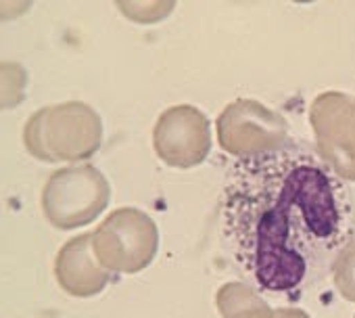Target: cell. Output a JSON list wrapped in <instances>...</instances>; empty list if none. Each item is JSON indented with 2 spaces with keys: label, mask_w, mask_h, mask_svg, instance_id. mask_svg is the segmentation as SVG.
I'll list each match as a JSON object with an SVG mask.
<instances>
[{
  "label": "cell",
  "mask_w": 355,
  "mask_h": 318,
  "mask_svg": "<svg viewBox=\"0 0 355 318\" xmlns=\"http://www.w3.org/2000/svg\"><path fill=\"white\" fill-rule=\"evenodd\" d=\"M155 153L171 168L189 170L209 155L211 132L205 113L193 105L165 109L153 130Z\"/></svg>",
  "instance_id": "5"
},
{
  "label": "cell",
  "mask_w": 355,
  "mask_h": 318,
  "mask_svg": "<svg viewBox=\"0 0 355 318\" xmlns=\"http://www.w3.org/2000/svg\"><path fill=\"white\" fill-rule=\"evenodd\" d=\"M334 278L345 297L355 301V245L345 247L334 262Z\"/></svg>",
  "instance_id": "8"
},
{
  "label": "cell",
  "mask_w": 355,
  "mask_h": 318,
  "mask_svg": "<svg viewBox=\"0 0 355 318\" xmlns=\"http://www.w3.org/2000/svg\"><path fill=\"white\" fill-rule=\"evenodd\" d=\"M92 247L107 270L132 274L153 262L159 247V231L144 212L125 208L113 212L92 233Z\"/></svg>",
  "instance_id": "4"
},
{
  "label": "cell",
  "mask_w": 355,
  "mask_h": 318,
  "mask_svg": "<svg viewBox=\"0 0 355 318\" xmlns=\"http://www.w3.org/2000/svg\"><path fill=\"white\" fill-rule=\"evenodd\" d=\"M222 243L266 293H295L320 281L355 233L347 183L303 142L286 140L230 166Z\"/></svg>",
  "instance_id": "1"
},
{
  "label": "cell",
  "mask_w": 355,
  "mask_h": 318,
  "mask_svg": "<svg viewBox=\"0 0 355 318\" xmlns=\"http://www.w3.org/2000/svg\"><path fill=\"white\" fill-rule=\"evenodd\" d=\"M109 197V183L94 166H71L51 174L42 191V210L53 226L69 231L92 222Z\"/></svg>",
  "instance_id": "3"
},
{
  "label": "cell",
  "mask_w": 355,
  "mask_h": 318,
  "mask_svg": "<svg viewBox=\"0 0 355 318\" xmlns=\"http://www.w3.org/2000/svg\"><path fill=\"white\" fill-rule=\"evenodd\" d=\"M103 138V124L94 109L71 101L36 111L24 132L28 151L46 162L90 157Z\"/></svg>",
  "instance_id": "2"
},
{
  "label": "cell",
  "mask_w": 355,
  "mask_h": 318,
  "mask_svg": "<svg viewBox=\"0 0 355 318\" xmlns=\"http://www.w3.org/2000/svg\"><path fill=\"white\" fill-rule=\"evenodd\" d=\"M92 235H80L63 245L55 262V274L59 285L76 297H90L101 293L111 274L105 266H98L92 253Z\"/></svg>",
  "instance_id": "7"
},
{
  "label": "cell",
  "mask_w": 355,
  "mask_h": 318,
  "mask_svg": "<svg viewBox=\"0 0 355 318\" xmlns=\"http://www.w3.org/2000/svg\"><path fill=\"white\" fill-rule=\"evenodd\" d=\"M247 132H251L249 155H255V153H263L274 147H280V144H274L272 140H268L263 134H270V132L284 134L286 126L280 119V115L268 111L263 105H259L251 99H239L232 105H228L218 117L220 142L228 153L241 155Z\"/></svg>",
  "instance_id": "6"
}]
</instances>
